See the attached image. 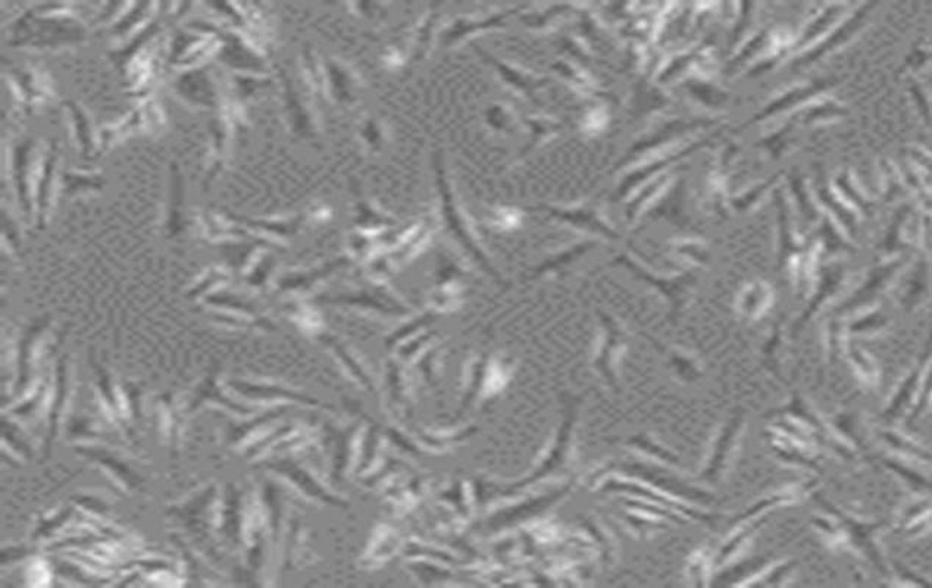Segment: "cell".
<instances>
[{
    "instance_id": "obj_2",
    "label": "cell",
    "mask_w": 932,
    "mask_h": 588,
    "mask_svg": "<svg viewBox=\"0 0 932 588\" xmlns=\"http://www.w3.org/2000/svg\"><path fill=\"white\" fill-rule=\"evenodd\" d=\"M328 71L337 101L344 105H355L365 89L362 77L348 63H332Z\"/></svg>"
},
{
    "instance_id": "obj_6",
    "label": "cell",
    "mask_w": 932,
    "mask_h": 588,
    "mask_svg": "<svg viewBox=\"0 0 932 588\" xmlns=\"http://www.w3.org/2000/svg\"><path fill=\"white\" fill-rule=\"evenodd\" d=\"M360 139L368 153L381 152L389 140V130L381 118L372 113L365 115L360 122Z\"/></svg>"
},
{
    "instance_id": "obj_3",
    "label": "cell",
    "mask_w": 932,
    "mask_h": 588,
    "mask_svg": "<svg viewBox=\"0 0 932 588\" xmlns=\"http://www.w3.org/2000/svg\"><path fill=\"white\" fill-rule=\"evenodd\" d=\"M355 215V226L362 233H379V231L387 230L396 224V218L391 217L389 212L382 211L374 200L368 199L362 190L358 191V196H356Z\"/></svg>"
},
{
    "instance_id": "obj_5",
    "label": "cell",
    "mask_w": 932,
    "mask_h": 588,
    "mask_svg": "<svg viewBox=\"0 0 932 588\" xmlns=\"http://www.w3.org/2000/svg\"><path fill=\"white\" fill-rule=\"evenodd\" d=\"M511 15V11L504 12V14H495V15L487 16L483 20H476V18H469V16H462L457 18L455 23L450 25L443 35L445 39L446 46H452L456 43L459 40L468 37V35L476 34V33L484 32V30H490V28L504 27V21L507 16Z\"/></svg>"
},
{
    "instance_id": "obj_1",
    "label": "cell",
    "mask_w": 932,
    "mask_h": 588,
    "mask_svg": "<svg viewBox=\"0 0 932 588\" xmlns=\"http://www.w3.org/2000/svg\"><path fill=\"white\" fill-rule=\"evenodd\" d=\"M434 171H436V184H437L438 195H440L441 215H443L446 226L449 227V230L455 234V237L465 246V249L469 250L478 261L483 262L484 266L488 268L487 259L481 250L471 219L468 218V215L465 214L456 200V195H455L449 177H447L445 159H443L441 152L434 155Z\"/></svg>"
},
{
    "instance_id": "obj_7",
    "label": "cell",
    "mask_w": 932,
    "mask_h": 588,
    "mask_svg": "<svg viewBox=\"0 0 932 588\" xmlns=\"http://www.w3.org/2000/svg\"><path fill=\"white\" fill-rule=\"evenodd\" d=\"M437 14L431 12V14L422 18L421 23L418 24L417 32L414 33L412 44H410V61L412 63H418V61L426 58L429 44H431V39H433L434 25L437 23Z\"/></svg>"
},
{
    "instance_id": "obj_8",
    "label": "cell",
    "mask_w": 932,
    "mask_h": 588,
    "mask_svg": "<svg viewBox=\"0 0 932 588\" xmlns=\"http://www.w3.org/2000/svg\"><path fill=\"white\" fill-rule=\"evenodd\" d=\"M487 122L497 131H507L514 122V113L504 105H493L487 111Z\"/></svg>"
},
{
    "instance_id": "obj_4",
    "label": "cell",
    "mask_w": 932,
    "mask_h": 588,
    "mask_svg": "<svg viewBox=\"0 0 932 588\" xmlns=\"http://www.w3.org/2000/svg\"><path fill=\"white\" fill-rule=\"evenodd\" d=\"M476 52H478V55H480L484 61H487L492 67H495V70L499 72L500 77H502V80L506 82L507 86L514 87V89L518 90L521 93L527 94V96L533 98V96H534L535 89H539V87L542 86V82H539V80L533 77V75L527 74L525 71L519 70V68L514 67L511 63L500 61L499 58H495V56H493L492 53H488V52L481 51V49H476Z\"/></svg>"
}]
</instances>
